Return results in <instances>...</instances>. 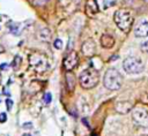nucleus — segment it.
<instances>
[{"mask_svg":"<svg viewBox=\"0 0 148 136\" xmlns=\"http://www.w3.org/2000/svg\"><path fill=\"white\" fill-rule=\"evenodd\" d=\"M140 48H141V51H142V52H145V53H147V54H148V40L143 41V43L140 45Z\"/></svg>","mask_w":148,"mask_h":136,"instance_id":"nucleus-17","label":"nucleus"},{"mask_svg":"<svg viewBox=\"0 0 148 136\" xmlns=\"http://www.w3.org/2000/svg\"><path fill=\"white\" fill-rule=\"evenodd\" d=\"M65 78H66V83H67V89L69 91H73L74 88H75V76L72 71H67L66 75H65Z\"/></svg>","mask_w":148,"mask_h":136,"instance_id":"nucleus-14","label":"nucleus"},{"mask_svg":"<svg viewBox=\"0 0 148 136\" xmlns=\"http://www.w3.org/2000/svg\"><path fill=\"white\" fill-rule=\"evenodd\" d=\"M2 51H3V48H2L1 46H0V52H2Z\"/></svg>","mask_w":148,"mask_h":136,"instance_id":"nucleus-25","label":"nucleus"},{"mask_svg":"<svg viewBox=\"0 0 148 136\" xmlns=\"http://www.w3.org/2000/svg\"><path fill=\"white\" fill-rule=\"evenodd\" d=\"M37 37L42 41H49L51 38V31L47 28H40L37 32Z\"/></svg>","mask_w":148,"mask_h":136,"instance_id":"nucleus-13","label":"nucleus"},{"mask_svg":"<svg viewBox=\"0 0 148 136\" xmlns=\"http://www.w3.org/2000/svg\"><path fill=\"white\" fill-rule=\"evenodd\" d=\"M123 68L127 74H140L145 69L143 61L135 55H130L125 58L123 62Z\"/></svg>","mask_w":148,"mask_h":136,"instance_id":"nucleus-4","label":"nucleus"},{"mask_svg":"<svg viewBox=\"0 0 148 136\" xmlns=\"http://www.w3.org/2000/svg\"><path fill=\"white\" fill-rule=\"evenodd\" d=\"M95 51H96V45H95L94 40L88 39V40H86V41L82 44L81 52H82L86 56H91V55H94V54H95Z\"/></svg>","mask_w":148,"mask_h":136,"instance_id":"nucleus-9","label":"nucleus"},{"mask_svg":"<svg viewBox=\"0 0 148 136\" xmlns=\"http://www.w3.org/2000/svg\"><path fill=\"white\" fill-rule=\"evenodd\" d=\"M21 61H22L21 56L16 55V56L14 58V60H13V63H12L13 68H14V69H18V67H20V65H21Z\"/></svg>","mask_w":148,"mask_h":136,"instance_id":"nucleus-15","label":"nucleus"},{"mask_svg":"<svg viewBox=\"0 0 148 136\" xmlns=\"http://www.w3.org/2000/svg\"><path fill=\"white\" fill-rule=\"evenodd\" d=\"M47 1H49V0H31L32 5H35V6H43V5H45Z\"/></svg>","mask_w":148,"mask_h":136,"instance_id":"nucleus-18","label":"nucleus"},{"mask_svg":"<svg viewBox=\"0 0 148 136\" xmlns=\"http://www.w3.org/2000/svg\"><path fill=\"white\" fill-rule=\"evenodd\" d=\"M6 105H7V109L10 111L12 107H13V100L9 99V98H7V99H6Z\"/></svg>","mask_w":148,"mask_h":136,"instance_id":"nucleus-20","label":"nucleus"},{"mask_svg":"<svg viewBox=\"0 0 148 136\" xmlns=\"http://www.w3.org/2000/svg\"><path fill=\"white\" fill-rule=\"evenodd\" d=\"M134 35L138 38L148 37V20L147 18H143L138 22V24L134 28Z\"/></svg>","mask_w":148,"mask_h":136,"instance_id":"nucleus-8","label":"nucleus"},{"mask_svg":"<svg viewBox=\"0 0 148 136\" xmlns=\"http://www.w3.org/2000/svg\"><path fill=\"white\" fill-rule=\"evenodd\" d=\"M133 108V105L131 101H127V100H121V101H118L114 106V109L120 113V114H126L128 113L131 109Z\"/></svg>","mask_w":148,"mask_h":136,"instance_id":"nucleus-10","label":"nucleus"},{"mask_svg":"<svg viewBox=\"0 0 148 136\" xmlns=\"http://www.w3.org/2000/svg\"><path fill=\"white\" fill-rule=\"evenodd\" d=\"M0 101H1V99H0Z\"/></svg>","mask_w":148,"mask_h":136,"instance_id":"nucleus-27","label":"nucleus"},{"mask_svg":"<svg viewBox=\"0 0 148 136\" xmlns=\"http://www.w3.org/2000/svg\"><path fill=\"white\" fill-rule=\"evenodd\" d=\"M32 127V123H23V128H25V129H29V128H31Z\"/></svg>","mask_w":148,"mask_h":136,"instance_id":"nucleus-22","label":"nucleus"},{"mask_svg":"<svg viewBox=\"0 0 148 136\" xmlns=\"http://www.w3.org/2000/svg\"><path fill=\"white\" fill-rule=\"evenodd\" d=\"M99 41H101L102 47H104V48H112L113 45H114V38H113V36H111L110 33H104V35H102Z\"/></svg>","mask_w":148,"mask_h":136,"instance_id":"nucleus-11","label":"nucleus"},{"mask_svg":"<svg viewBox=\"0 0 148 136\" xmlns=\"http://www.w3.org/2000/svg\"><path fill=\"white\" fill-rule=\"evenodd\" d=\"M123 75L114 68H110L105 71L104 74V78H103V83L104 86L109 90H119L123 85Z\"/></svg>","mask_w":148,"mask_h":136,"instance_id":"nucleus-1","label":"nucleus"},{"mask_svg":"<svg viewBox=\"0 0 148 136\" xmlns=\"http://www.w3.org/2000/svg\"><path fill=\"white\" fill-rule=\"evenodd\" d=\"M132 109L133 121L140 127H148V109L141 106H136Z\"/></svg>","mask_w":148,"mask_h":136,"instance_id":"nucleus-6","label":"nucleus"},{"mask_svg":"<svg viewBox=\"0 0 148 136\" xmlns=\"http://www.w3.org/2000/svg\"><path fill=\"white\" fill-rule=\"evenodd\" d=\"M113 20L117 27L121 31L128 32L131 30L132 24H133V15L128 9H118L114 13Z\"/></svg>","mask_w":148,"mask_h":136,"instance_id":"nucleus-2","label":"nucleus"},{"mask_svg":"<svg viewBox=\"0 0 148 136\" xmlns=\"http://www.w3.org/2000/svg\"><path fill=\"white\" fill-rule=\"evenodd\" d=\"M147 92H148V89H147Z\"/></svg>","mask_w":148,"mask_h":136,"instance_id":"nucleus-26","label":"nucleus"},{"mask_svg":"<svg viewBox=\"0 0 148 136\" xmlns=\"http://www.w3.org/2000/svg\"><path fill=\"white\" fill-rule=\"evenodd\" d=\"M53 46H54L57 50L62 48V41H61V39H56L54 43H53Z\"/></svg>","mask_w":148,"mask_h":136,"instance_id":"nucleus-19","label":"nucleus"},{"mask_svg":"<svg viewBox=\"0 0 148 136\" xmlns=\"http://www.w3.org/2000/svg\"><path fill=\"white\" fill-rule=\"evenodd\" d=\"M86 12L90 17H94L98 13V6L95 0H88L86 5Z\"/></svg>","mask_w":148,"mask_h":136,"instance_id":"nucleus-12","label":"nucleus"},{"mask_svg":"<svg viewBox=\"0 0 148 136\" xmlns=\"http://www.w3.org/2000/svg\"><path fill=\"white\" fill-rule=\"evenodd\" d=\"M79 63V55L75 51H71L64 59V68L67 71H72Z\"/></svg>","mask_w":148,"mask_h":136,"instance_id":"nucleus-7","label":"nucleus"},{"mask_svg":"<svg viewBox=\"0 0 148 136\" xmlns=\"http://www.w3.org/2000/svg\"><path fill=\"white\" fill-rule=\"evenodd\" d=\"M0 68H1V69H7V68H8V65H7V63H2V65L0 66Z\"/></svg>","mask_w":148,"mask_h":136,"instance_id":"nucleus-23","label":"nucleus"},{"mask_svg":"<svg viewBox=\"0 0 148 136\" xmlns=\"http://www.w3.org/2000/svg\"><path fill=\"white\" fill-rule=\"evenodd\" d=\"M79 81L83 89H92L98 84L99 74L96 69L88 68V69H84L81 71Z\"/></svg>","mask_w":148,"mask_h":136,"instance_id":"nucleus-3","label":"nucleus"},{"mask_svg":"<svg viewBox=\"0 0 148 136\" xmlns=\"http://www.w3.org/2000/svg\"><path fill=\"white\" fill-rule=\"evenodd\" d=\"M82 122H83L87 127H89V122H87V120H86V119H82Z\"/></svg>","mask_w":148,"mask_h":136,"instance_id":"nucleus-24","label":"nucleus"},{"mask_svg":"<svg viewBox=\"0 0 148 136\" xmlns=\"http://www.w3.org/2000/svg\"><path fill=\"white\" fill-rule=\"evenodd\" d=\"M29 63L32 69H35L37 73L46 71L50 67L49 60L44 54L40 53H32L29 55Z\"/></svg>","mask_w":148,"mask_h":136,"instance_id":"nucleus-5","label":"nucleus"},{"mask_svg":"<svg viewBox=\"0 0 148 136\" xmlns=\"http://www.w3.org/2000/svg\"><path fill=\"white\" fill-rule=\"evenodd\" d=\"M51 100H52V95H51L50 92H46V93L44 95V103H45V104H50Z\"/></svg>","mask_w":148,"mask_h":136,"instance_id":"nucleus-16","label":"nucleus"},{"mask_svg":"<svg viewBox=\"0 0 148 136\" xmlns=\"http://www.w3.org/2000/svg\"><path fill=\"white\" fill-rule=\"evenodd\" d=\"M7 121V114L6 113H0V122H6Z\"/></svg>","mask_w":148,"mask_h":136,"instance_id":"nucleus-21","label":"nucleus"}]
</instances>
